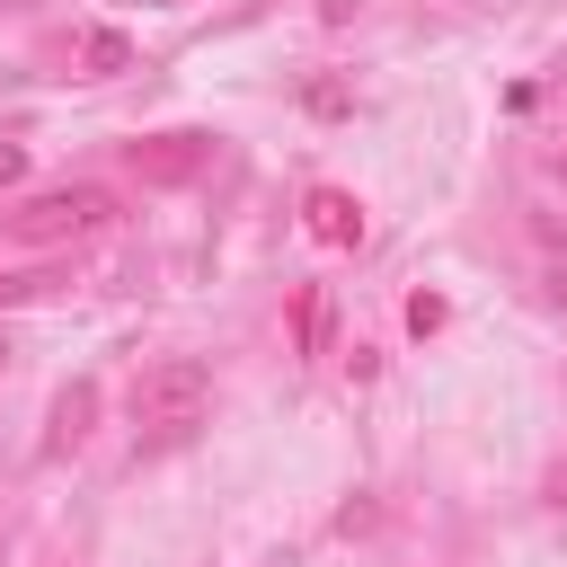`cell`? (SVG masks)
Wrapping results in <instances>:
<instances>
[{
	"mask_svg": "<svg viewBox=\"0 0 567 567\" xmlns=\"http://www.w3.org/2000/svg\"><path fill=\"white\" fill-rule=\"evenodd\" d=\"M204 408H213V363H195V354H168V363H151V372L124 390V416H133L142 443H177V434H195Z\"/></svg>",
	"mask_w": 567,
	"mask_h": 567,
	"instance_id": "obj_1",
	"label": "cell"
},
{
	"mask_svg": "<svg viewBox=\"0 0 567 567\" xmlns=\"http://www.w3.org/2000/svg\"><path fill=\"white\" fill-rule=\"evenodd\" d=\"M115 213V195L106 186H53V195H35L27 213H18V239H62V230H97Z\"/></svg>",
	"mask_w": 567,
	"mask_h": 567,
	"instance_id": "obj_2",
	"label": "cell"
},
{
	"mask_svg": "<svg viewBox=\"0 0 567 567\" xmlns=\"http://www.w3.org/2000/svg\"><path fill=\"white\" fill-rule=\"evenodd\" d=\"M204 159H213V133H159V142H133V168H142L151 186H186Z\"/></svg>",
	"mask_w": 567,
	"mask_h": 567,
	"instance_id": "obj_3",
	"label": "cell"
},
{
	"mask_svg": "<svg viewBox=\"0 0 567 567\" xmlns=\"http://www.w3.org/2000/svg\"><path fill=\"white\" fill-rule=\"evenodd\" d=\"M89 416H97V390H89V381H71V390L53 399V434H44V452H71V443L89 434Z\"/></svg>",
	"mask_w": 567,
	"mask_h": 567,
	"instance_id": "obj_4",
	"label": "cell"
},
{
	"mask_svg": "<svg viewBox=\"0 0 567 567\" xmlns=\"http://www.w3.org/2000/svg\"><path fill=\"white\" fill-rule=\"evenodd\" d=\"M310 230H319V239H337V248H346V239H354V230H363V213H354V195H337V186H319V195H310Z\"/></svg>",
	"mask_w": 567,
	"mask_h": 567,
	"instance_id": "obj_5",
	"label": "cell"
},
{
	"mask_svg": "<svg viewBox=\"0 0 567 567\" xmlns=\"http://www.w3.org/2000/svg\"><path fill=\"white\" fill-rule=\"evenodd\" d=\"M80 62H89V80H106V71H124V62H133V44H124L115 27H97V35L80 44Z\"/></svg>",
	"mask_w": 567,
	"mask_h": 567,
	"instance_id": "obj_6",
	"label": "cell"
},
{
	"mask_svg": "<svg viewBox=\"0 0 567 567\" xmlns=\"http://www.w3.org/2000/svg\"><path fill=\"white\" fill-rule=\"evenodd\" d=\"M549 301H567V257H549Z\"/></svg>",
	"mask_w": 567,
	"mask_h": 567,
	"instance_id": "obj_7",
	"label": "cell"
},
{
	"mask_svg": "<svg viewBox=\"0 0 567 567\" xmlns=\"http://www.w3.org/2000/svg\"><path fill=\"white\" fill-rule=\"evenodd\" d=\"M18 292H35V275H0V301H18Z\"/></svg>",
	"mask_w": 567,
	"mask_h": 567,
	"instance_id": "obj_8",
	"label": "cell"
},
{
	"mask_svg": "<svg viewBox=\"0 0 567 567\" xmlns=\"http://www.w3.org/2000/svg\"><path fill=\"white\" fill-rule=\"evenodd\" d=\"M0 177H18V142H0Z\"/></svg>",
	"mask_w": 567,
	"mask_h": 567,
	"instance_id": "obj_9",
	"label": "cell"
},
{
	"mask_svg": "<svg viewBox=\"0 0 567 567\" xmlns=\"http://www.w3.org/2000/svg\"><path fill=\"white\" fill-rule=\"evenodd\" d=\"M549 496H558V505H567V470H558V478H549Z\"/></svg>",
	"mask_w": 567,
	"mask_h": 567,
	"instance_id": "obj_10",
	"label": "cell"
},
{
	"mask_svg": "<svg viewBox=\"0 0 567 567\" xmlns=\"http://www.w3.org/2000/svg\"><path fill=\"white\" fill-rule=\"evenodd\" d=\"M549 168H558V177H567V151H558V159H549Z\"/></svg>",
	"mask_w": 567,
	"mask_h": 567,
	"instance_id": "obj_11",
	"label": "cell"
},
{
	"mask_svg": "<svg viewBox=\"0 0 567 567\" xmlns=\"http://www.w3.org/2000/svg\"><path fill=\"white\" fill-rule=\"evenodd\" d=\"M0 363H9V346H0Z\"/></svg>",
	"mask_w": 567,
	"mask_h": 567,
	"instance_id": "obj_12",
	"label": "cell"
}]
</instances>
